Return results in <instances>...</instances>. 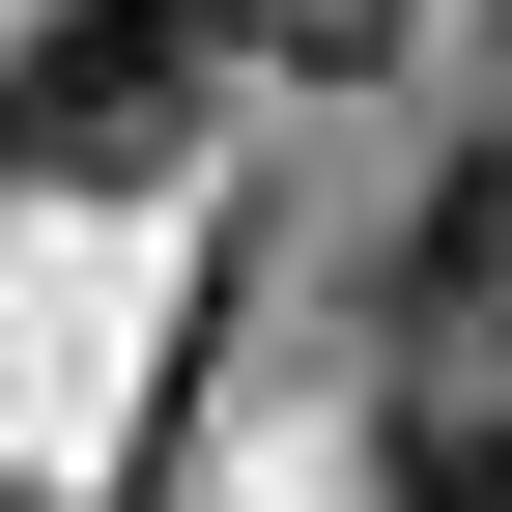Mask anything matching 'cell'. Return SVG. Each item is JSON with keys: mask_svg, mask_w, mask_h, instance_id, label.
<instances>
[{"mask_svg": "<svg viewBox=\"0 0 512 512\" xmlns=\"http://www.w3.org/2000/svg\"><path fill=\"white\" fill-rule=\"evenodd\" d=\"M0 143L57 200H143L200 143V0H0Z\"/></svg>", "mask_w": 512, "mask_h": 512, "instance_id": "obj_1", "label": "cell"}, {"mask_svg": "<svg viewBox=\"0 0 512 512\" xmlns=\"http://www.w3.org/2000/svg\"><path fill=\"white\" fill-rule=\"evenodd\" d=\"M370 484H399V512H512V313H427V370H399V427H370Z\"/></svg>", "mask_w": 512, "mask_h": 512, "instance_id": "obj_2", "label": "cell"}]
</instances>
